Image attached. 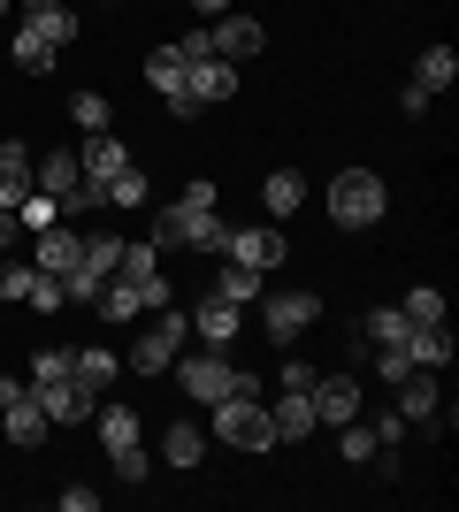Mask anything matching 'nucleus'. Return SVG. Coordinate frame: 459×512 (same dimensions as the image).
<instances>
[{
  "mask_svg": "<svg viewBox=\"0 0 459 512\" xmlns=\"http://www.w3.org/2000/svg\"><path fill=\"white\" fill-rule=\"evenodd\" d=\"M215 299L253 306V299H261V276H253V268H238V260H222V268H215Z\"/></svg>",
  "mask_w": 459,
  "mask_h": 512,
  "instance_id": "obj_30",
  "label": "nucleus"
},
{
  "mask_svg": "<svg viewBox=\"0 0 459 512\" xmlns=\"http://www.w3.org/2000/svg\"><path fill=\"white\" fill-rule=\"evenodd\" d=\"M391 214V184L375 169H345V176H329V222L337 230H375Z\"/></svg>",
  "mask_w": 459,
  "mask_h": 512,
  "instance_id": "obj_1",
  "label": "nucleus"
},
{
  "mask_svg": "<svg viewBox=\"0 0 459 512\" xmlns=\"http://www.w3.org/2000/svg\"><path fill=\"white\" fill-rule=\"evenodd\" d=\"M314 421L322 428H345V421H360V375H314Z\"/></svg>",
  "mask_w": 459,
  "mask_h": 512,
  "instance_id": "obj_12",
  "label": "nucleus"
},
{
  "mask_svg": "<svg viewBox=\"0 0 459 512\" xmlns=\"http://www.w3.org/2000/svg\"><path fill=\"white\" fill-rule=\"evenodd\" d=\"M31 283H39L31 260H0V299H31Z\"/></svg>",
  "mask_w": 459,
  "mask_h": 512,
  "instance_id": "obj_40",
  "label": "nucleus"
},
{
  "mask_svg": "<svg viewBox=\"0 0 459 512\" xmlns=\"http://www.w3.org/2000/svg\"><path fill=\"white\" fill-rule=\"evenodd\" d=\"M398 314H406V329H437L444 321V291L437 283H414V291L398 299Z\"/></svg>",
  "mask_w": 459,
  "mask_h": 512,
  "instance_id": "obj_28",
  "label": "nucleus"
},
{
  "mask_svg": "<svg viewBox=\"0 0 459 512\" xmlns=\"http://www.w3.org/2000/svg\"><path fill=\"white\" fill-rule=\"evenodd\" d=\"M8 16H16V0H0V23H8Z\"/></svg>",
  "mask_w": 459,
  "mask_h": 512,
  "instance_id": "obj_49",
  "label": "nucleus"
},
{
  "mask_svg": "<svg viewBox=\"0 0 459 512\" xmlns=\"http://www.w3.org/2000/svg\"><path fill=\"white\" fill-rule=\"evenodd\" d=\"M238 329H245V314L230 299H215V291H207V299L192 306V337L199 344H215V352H230V344H238Z\"/></svg>",
  "mask_w": 459,
  "mask_h": 512,
  "instance_id": "obj_13",
  "label": "nucleus"
},
{
  "mask_svg": "<svg viewBox=\"0 0 459 512\" xmlns=\"http://www.w3.org/2000/svg\"><path fill=\"white\" fill-rule=\"evenodd\" d=\"M69 123L85 130V138H92V130H108V123H115V107H108V92H77V100H69Z\"/></svg>",
  "mask_w": 459,
  "mask_h": 512,
  "instance_id": "obj_32",
  "label": "nucleus"
},
{
  "mask_svg": "<svg viewBox=\"0 0 459 512\" xmlns=\"http://www.w3.org/2000/svg\"><path fill=\"white\" fill-rule=\"evenodd\" d=\"M23 390H31V383H23V375H0V406H16Z\"/></svg>",
  "mask_w": 459,
  "mask_h": 512,
  "instance_id": "obj_47",
  "label": "nucleus"
},
{
  "mask_svg": "<svg viewBox=\"0 0 459 512\" xmlns=\"http://www.w3.org/2000/svg\"><path fill=\"white\" fill-rule=\"evenodd\" d=\"M452 77H459V54H452V46H429V54L414 62V77H406V85H421L429 100H437V92H452Z\"/></svg>",
  "mask_w": 459,
  "mask_h": 512,
  "instance_id": "obj_25",
  "label": "nucleus"
},
{
  "mask_svg": "<svg viewBox=\"0 0 459 512\" xmlns=\"http://www.w3.org/2000/svg\"><path fill=\"white\" fill-rule=\"evenodd\" d=\"M391 390H398V421H406V428H429L444 413V383L429 375V367H406Z\"/></svg>",
  "mask_w": 459,
  "mask_h": 512,
  "instance_id": "obj_11",
  "label": "nucleus"
},
{
  "mask_svg": "<svg viewBox=\"0 0 459 512\" xmlns=\"http://www.w3.org/2000/svg\"><path fill=\"white\" fill-rule=\"evenodd\" d=\"M69 375H77L85 390H108L115 375H123V360H115L108 344H77V352H69Z\"/></svg>",
  "mask_w": 459,
  "mask_h": 512,
  "instance_id": "obj_24",
  "label": "nucleus"
},
{
  "mask_svg": "<svg viewBox=\"0 0 459 512\" xmlns=\"http://www.w3.org/2000/svg\"><path fill=\"white\" fill-rule=\"evenodd\" d=\"M23 306H39V314H62V283H54V276H39V283H31V299H23Z\"/></svg>",
  "mask_w": 459,
  "mask_h": 512,
  "instance_id": "obj_42",
  "label": "nucleus"
},
{
  "mask_svg": "<svg viewBox=\"0 0 459 512\" xmlns=\"http://www.w3.org/2000/svg\"><path fill=\"white\" fill-rule=\"evenodd\" d=\"M368 428H375V444H383V451H391L398 436H406V421H398V413H383V421H368Z\"/></svg>",
  "mask_w": 459,
  "mask_h": 512,
  "instance_id": "obj_45",
  "label": "nucleus"
},
{
  "mask_svg": "<svg viewBox=\"0 0 459 512\" xmlns=\"http://www.w3.org/2000/svg\"><path fill=\"white\" fill-rule=\"evenodd\" d=\"M23 192H31V153H23V138H0V207L16 214Z\"/></svg>",
  "mask_w": 459,
  "mask_h": 512,
  "instance_id": "obj_22",
  "label": "nucleus"
},
{
  "mask_svg": "<svg viewBox=\"0 0 459 512\" xmlns=\"http://www.w3.org/2000/svg\"><path fill=\"white\" fill-rule=\"evenodd\" d=\"M314 321H322V299H314V291H276V299H261V337L276 344V352L299 344Z\"/></svg>",
  "mask_w": 459,
  "mask_h": 512,
  "instance_id": "obj_7",
  "label": "nucleus"
},
{
  "mask_svg": "<svg viewBox=\"0 0 459 512\" xmlns=\"http://www.w3.org/2000/svg\"><path fill=\"white\" fill-rule=\"evenodd\" d=\"M360 337H368V344H406V314H398V306H375Z\"/></svg>",
  "mask_w": 459,
  "mask_h": 512,
  "instance_id": "obj_36",
  "label": "nucleus"
},
{
  "mask_svg": "<svg viewBox=\"0 0 459 512\" xmlns=\"http://www.w3.org/2000/svg\"><path fill=\"white\" fill-rule=\"evenodd\" d=\"M92 428H100V451H108V467L138 490V482H146V467H153L146 444H138V413H131V406H100V413H92Z\"/></svg>",
  "mask_w": 459,
  "mask_h": 512,
  "instance_id": "obj_5",
  "label": "nucleus"
},
{
  "mask_svg": "<svg viewBox=\"0 0 459 512\" xmlns=\"http://www.w3.org/2000/svg\"><path fill=\"white\" fill-rule=\"evenodd\" d=\"M31 268L62 283L69 268H77V230H69V222H54V230H39V253H31Z\"/></svg>",
  "mask_w": 459,
  "mask_h": 512,
  "instance_id": "obj_20",
  "label": "nucleus"
},
{
  "mask_svg": "<svg viewBox=\"0 0 459 512\" xmlns=\"http://www.w3.org/2000/svg\"><path fill=\"white\" fill-rule=\"evenodd\" d=\"M222 237H230V222H222L215 207H199V199H176V207L153 214V245H184V253H222Z\"/></svg>",
  "mask_w": 459,
  "mask_h": 512,
  "instance_id": "obj_2",
  "label": "nucleus"
},
{
  "mask_svg": "<svg viewBox=\"0 0 459 512\" xmlns=\"http://www.w3.org/2000/svg\"><path fill=\"white\" fill-rule=\"evenodd\" d=\"M207 428H215L222 444H238V451H268V444H276V421H268V406H261V398H245V390L215 398V406H207Z\"/></svg>",
  "mask_w": 459,
  "mask_h": 512,
  "instance_id": "obj_4",
  "label": "nucleus"
},
{
  "mask_svg": "<svg viewBox=\"0 0 459 512\" xmlns=\"http://www.w3.org/2000/svg\"><path fill=\"white\" fill-rule=\"evenodd\" d=\"M123 161H131V146H123V138H115V130H92L85 146H77V169H85L92 184H108V176L123 169Z\"/></svg>",
  "mask_w": 459,
  "mask_h": 512,
  "instance_id": "obj_18",
  "label": "nucleus"
},
{
  "mask_svg": "<svg viewBox=\"0 0 459 512\" xmlns=\"http://www.w3.org/2000/svg\"><path fill=\"white\" fill-rule=\"evenodd\" d=\"M0 428H8V444H16V451H39V444H46V428H54V421H46V406L31 398V390H23L16 406H0Z\"/></svg>",
  "mask_w": 459,
  "mask_h": 512,
  "instance_id": "obj_15",
  "label": "nucleus"
},
{
  "mask_svg": "<svg viewBox=\"0 0 459 512\" xmlns=\"http://www.w3.org/2000/svg\"><path fill=\"white\" fill-rule=\"evenodd\" d=\"M54 54H62V46L46 39V23L39 16H16V69H23V77H46Z\"/></svg>",
  "mask_w": 459,
  "mask_h": 512,
  "instance_id": "obj_17",
  "label": "nucleus"
},
{
  "mask_svg": "<svg viewBox=\"0 0 459 512\" xmlns=\"http://www.w3.org/2000/svg\"><path fill=\"white\" fill-rule=\"evenodd\" d=\"M153 268H161V245H138V237H123V260H115V276L138 283V276H153Z\"/></svg>",
  "mask_w": 459,
  "mask_h": 512,
  "instance_id": "obj_34",
  "label": "nucleus"
},
{
  "mask_svg": "<svg viewBox=\"0 0 459 512\" xmlns=\"http://www.w3.org/2000/svg\"><path fill=\"white\" fill-rule=\"evenodd\" d=\"M207 31H215V54H222V62H253V54L268 46L261 16H215Z\"/></svg>",
  "mask_w": 459,
  "mask_h": 512,
  "instance_id": "obj_14",
  "label": "nucleus"
},
{
  "mask_svg": "<svg viewBox=\"0 0 459 512\" xmlns=\"http://www.w3.org/2000/svg\"><path fill=\"white\" fill-rule=\"evenodd\" d=\"M146 85L161 92V100H169V115H176V123H192V115H199V100H192V77H184V54H176V46L146 54Z\"/></svg>",
  "mask_w": 459,
  "mask_h": 512,
  "instance_id": "obj_10",
  "label": "nucleus"
},
{
  "mask_svg": "<svg viewBox=\"0 0 459 512\" xmlns=\"http://www.w3.org/2000/svg\"><path fill=\"white\" fill-rule=\"evenodd\" d=\"M23 16H39V23H46V39H54V46H77V16H69L62 0H54V8H23Z\"/></svg>",
  "mask_w": 459,
  "mask_h": 512,
  "instance_id": "obj_39",
  "label": "nucleus"
},
{
  "mask_svg": "<svg viewBox=\"0 0 459 512\" xmlns=\"http://www.w3.org/2000/svg\"><path fill=\"white\" fill-rule=\"evenodd\" d=\"M54 375H69V344H39V352H31V375H23V383H54Z\"/></svg>",
  "mask_w": 459,
  "mask_h": 512,
  "instance_id": "obj_38",
  "label": "nucleus"
},
{
  "mask_svg": "<svg viewBox=\"0 0 459 512\" xmlns=\"http://www.w3.org/2000/svg\"><path fill=\"white\" fill-rule=\"evenodd\" d=\"M337 451H345V467H368V459H375V451H383V444H375V428H368V421H345V436H337Z\"/></svg>",
  "mask_w": 459,
  "mask_h": 512,
  "instance_id": "obj_35",
  "label": "nucleus"
},
{
  "mask_svg": "<svg viewBox=\"0 0 459 512\" xmlns=\"http://www.w3.org/2000/svg\"><path fill=\"white\" fill-rule=\"evenodd\" d=\"M176 383H184V398H192L199 413L215 406V398H230V383H238V367L222 360L215 344H207V352H192V344H184V352H176V367H169Z\"/></svg>",
  "mask_w": 459,
  "mask_h": 512,
  "instance_id": "obj_6",
  "label": "nucleus"
},
{
  "mask_svg": "<svg viewBox=\"0 0 459 512\" xmlns=\"http://www.w3.org/2000/svg\"><path fill=\"white\" fill-rule=\"evenodd\" d=\"M31 398L46 406V421H54V428H85L92 413H100V390H85L77 375H54V383H31Z\"/></svg>",
  "mask_w": 459,
  "mask_h": 512,
  "instance_id": "obj_9",
  "label": "nucleus"
},
{
  "mask_svg": "<svg viewBox=\"0 0 459 512\" xmlns=\"http://www.w3.org/2000/svg\"><path fill=\"white\" fill-rule=\"evenodd\" d=\"M16 8H54V0H16Z\"/></svg>",
  "mask_w": 459,
  "mask_h": 512,
  "instance_id": "obj_50",
  "label": "nucleus"
},
{
  "mask_svg": "<svg viewBox=\"0 0 459 512\" xmlns=\"http://www.w3.org/2000/svg\"><path fill=\"white\" fill-rule=\"evenodd\" d=\"M261 207L276 214V222H284V214H299V207H306V176H299V169H268V176H261Z\"/></svg>",
  "mask_w": 459,
  "mask_h": 512,
  "instance_id": "obj_23",
  "label": "nucleus"
},
{
  "mask_svg": "<svg viewBox=\"0 0 459 512\" xmlns=\"http://www.w3.org/2000/svg\"><path fill=\"white\" fill-rule=\"evenodd\" d=\"M16 222H23V230H54V222H62V199H54V192H23Z\"/></svg>",
  "mask_w": 459,
  "mask_h": 512,
  "instance_id": "obj_33",
  "label": "nucleus"
},
{
  "mask_svg": "<svg viewBox=\"0 0 459 512\" xmlns=\"http://www.w3.org/2000/svg\"><path fill=\"white\" fill-rule=\"evenodd\" d=\"M16 230H23V222H16L8 207H0V245H16Z\"/></svg>",
  "mask_w": 459,
  "mask_h": 512,
  "instance_id": "obj_48",
  "label": "nucleus"
},
{
  "mask_svg": "<svg viewBox=\"0 0 459 512\" xmlns=\"http://www.w3.org/2000/svg\"><path fill=\"white\" fill-rule=\"evenodd\" d=\"M176 54H184V62H207V54H215V31H207V23H192V31L176 39Z\"/></svg>",
  "mask_w": 459,
  "mask_h": 512,
  "instance_id": "obj_41",
  "label": "nucleus"
},
{
  "mask_svg": "<svg viewBox=\"0 0 459 512\" xmlns=\"http://www.w3.org/2000/svg\"><path fill=\"white\" fill-rule=\"evenodd\" d=\"M100 192H108V207H146V169H138V161H123Z\"/></svg>",
  "mask_w": 459,
  "mask_h": 512,
  "instance_id": "obj_31",
  "label": "nucleus"
},
{
  "mask_svg": "<svg viewBox=\"0 0 459 512\" xmlns=\"http://www.w3.org/2000/svg\"><path fill=\"white\" fill-rule=\"evenodd\" d=\"M284 230L276 222H245V230L222 237V260H238V268H253V276H268V268H284Z\"/></svg>",
  "mask_w": 459,
  "mask_h": 512,
  "instance_id": "obj_8",
  "label": "nucleus"
},
{
  "mask_svg": "<svg viewBox=\"0 0 459 512\" xmlns=\"http://www.w3.org/2000/svg\"><path fill=\"white\" fill-rule=\"evenodd\" d=\"M184 77H192V100L199 107H215L238 92V62H222V54H207V62H184Z\"/></svg>",
  "mask_w": 459,
  "mask_h": 512,
  "instance_id": "obj_16",
  "label": "nucleus"
},
{
  "mask_svg": "<svg viewBox=\"0 0 459 512\" xmlns=\"http://www.w3.org/2000/svg\"><path fill=\"white\" fill-rule=\"evenodd\" d=\"M192 16H199V23H215V16H230V0H192Z\"/></svg>",
  "mask_w": 459,
  "mask_h": 512,
  "instance_id": "obj_46",
  "label": "nucleus"
},
{
  "mask_svg": "<svg viewBox=\"0 0 459 512\" xmlns=\"http://www.w3.org/2000/svg\"><path fill=\"white\" fill-rule=\"evenodd\" d=\"M398 115H429V92H421V85H398Z\"/></svg>",
  "mask_w": 459,
  "mask_h": 512,
  "instance_id": "obj_44",
  "label": "nucleus"
},
{
  "mask_svg": "<svg viewBox=\"0 0 459 512\" xmlns=\"http://www.w3.org/2000/svg\"><path fill=\"white\" fill-rule=\"evenodd\" d=\"M199 451H207V428L199 421H176L169 436H161V459H169V467H199Z\"/></svg>",
  "mask_w": 459,
  "mask_h": 512,
  "instance_id": "obj_27",
  "label": "nucleus"
},
{
  "mask_svg": "<svg viewBox=\"0 0 459 512\" xmlns=\"http://www.w3.org/2000/svg\"><path fill=\"white\" fill-rule=\"evenodd\" d=\"M268 421H276V444H299V436H314V398H306V390H284V398H276V406H268Z\"/></svg>",
  "mask_w": 459,
  "mask_h": 512,
  "instance_id": "obj_21",
  "label": "nucleus"
},
{
  "mask_svg": "<svg viewBox=\"0 0 459 512\" xmlns=\"http://www.w3.org/2000/svg\"><path fill=\"white\" fill-rule=\"evenodd\" d=\"M406 360L414 367H429V375H437V367H452V329H406Z\"/></svg>",
  "mask_w": 459,
  "mask_h": 512,
  "instance_id": "obj_26",
  "label": "nucleus"
},
{
  "mask_svg": "<svg viewBox=\"0 0 459 512\" xmlns=\"http://www.w3.org/2000/svg\"><path fill=\"white\" fill-rule=\"evenodd\" d=\"M77 184H85V169H77V146H62V153H46V161H31V192L69 199Z\"/></svg>",
  "mask_w": 459,
  "mask_h": 512,
  "instance_id": "obj_19",
  "label": "nucleus"
},
{
  "mask_svg": "<svg viewBox=\"0 0 459 512\" xmlns=\"http://www.w3.org/2000/svg\"><path fill=\"white\" fill-rule=\"evenodd\" d=\"M92 314H100V321H138L146 306H138V291L123 276H108V283H100V299H92Z\"/></svg>",
  "mask_w": 459,
  "mask_h": 512,
  "instance_id": "obj_29",
  "label": "nucleus"
},
{
  "mask_svg": "<svg viewBox=\"0 0 459 512\" xmlns=\"http://www.w3.org/2000/svg\"><path fill=\"white\" fill-rule=\"evenodd\" d=\"M314 375H322V367H314V360H299V352L284 344V360H276V390H314Z\"/></svg>",
  "mask_w": 459,
  "mask_h": 512,
  "instance_id": "obj_37",
  "label": "nucleus"
},
{
  "mask_svg": "<svg viewBox=\"0 0 459 512\" xmlns=\"http://www.w3.org/2000/svg\"><path fill=\"white\" fill-rule=\"evenodd\" d=\"M54 505H62V512H100V490H85V482H69V490H54Z\"/></svg>",
  "mask_w": 459,
  "mask_h": 512,
  "instance_id": "obj_43",
  "label": "nucleus"
},
{
  "mask_svg": "<svg viewBox=\"0 0 459 512\" xmlns=\"http://www.w3.org/2000/svg\"><path fill=\"white\" fill-rule=\"evenodd\" d=\"M184 344H192V314H184V306H161V314H146V329H138V352H131L123 367H138V375H169Z\"/></svg>",
  "mask_w": 459,
  "mask_h": 512,
  "instance_id": "obj_3",
  "label": "nucleus"
}]
</instances>
